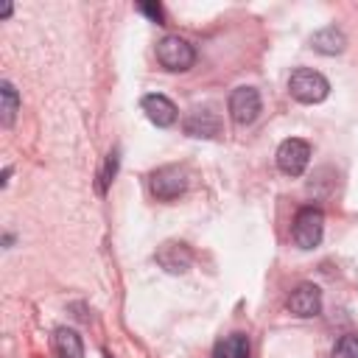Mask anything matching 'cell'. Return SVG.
I'll return each mask as SVG.
<instances>
[{
  "mask_svg": "<svg viewBox=\"0 0 358 358\" xmlns=\"http://www.w3.org/2000/svg\"><path fill=\"white\" fill-rule=\"evenodd\" d=\"M288 92H291V98L299 101V103H319V101L327 98L330 81H327L322 73L310 70V67H299V70H294L291 78H288Z\"/></svg>",
  "mask_w": 358,
  "mask_h": 358,
  "instance_id": "6da1fadb",
  "label": "cell"
},
{
  "mask_svg": "<svg viewBox=\"0 0 358 358\" xmlns=\"http://www.w3.org/2000/svg\"><path fill=\"white\" fill-rule=\"evenodd\" d=\"M157 62L165 70H171V73H182V70H190L193 67L196 50H193V45L187 39L168 34V36H162L157 42Z\"/></svg>",
  "mask_w": 358,
  "mask_h": 358,
  "instance_id": "7a4b0ae2",
  "label": "cell"
},
{
  "mask_svg": "<svg viewBox=\"0 0 358 358\" xmlns=\"http://www.w3.org/2000/svg\"><path fill=\"white\" fill-rule=\"evenodd\" d=\"M187 168L185 165H162L151 173L148 187L159 201H171L187 190Z\"/></svg>",
  "mask_w": 358,
  "mask_h": 358,
  "instance_id": "3957f363",
  "label": "cell"
},
{
  "mask_svg": "<svg viewBox=\"0 0 358 358\" xmlns=\"http://www.w3.org/2000/svg\"><path fill=\"white\" fill-rule=\"evenodd\" d=\"M294 243L299 249H313L322 243V235H324V215L319 207H302L294 218Z\"/></svg>",
  "mask_w": 358,
  "mask_h": 358,
  "instance_id": "277c9868",
  "label": "cell"
},
{
  "mask_svg": "<svg viewBox=\"0 0 358 358\" xmlns=\"http://www.w3.org/2000/svg\"><path fill=\"white\" fill-rule=\"evenodd\" d=\"M310 162V145L299 137H288L277 148V168L288 176H299Z\"/></svg>",
  "mask_w": 358,
  "mask_h": 358,
  "instance_id": "5b68a950",
  "label": "cell"
},
{
  "mask_svg": "<svg viewBox=\"0 0 358 358\" xmlns=\"http://www.w3.org/2000/svg\"><path fill=\"white\" fill-rule=\"evenodd\" d=\"M260 92L255 87H235L232 95H229V115L235 123L241 126H249L257 120L260 115Z\"/></svg>",
  "mask_w": 358,
  "mask_h": 358,
  "instance_id": "8992f818",
  "label": "cell"
},
{
  "mask_svg": "<svg viewBox=\"0 0 358 358\" xmlns=\"http://www.w3.org/2000/svg\"><path fill=\"white\" fill-rule=\"evenodd\" d=\"M288 310L299 319H310L322 310V291L313 285V282H302L291 291L288 296Z\"/></svg>",
  "mask_w": 358,
  "mask_h": 358,
  "instance_id": "52a82bcc",
  "label": "cell"
},
{
  "mask_svg": "<svg viewBox=\"0 0 358 358\" xmlns=\"http://www.w3.org/2000/svg\"><path fill=\"white\" fill-rule=\"evenodd\" d=\"M154 257H157V263H159L165 271H171V274H185V271L190 268V263H193V252H190L185 243H176V241L162 243Z\"/></svg>",
  "mask_w": 358,
  "mask_h": 358,
  "instance_id": "ba28073f",
  "label": "cell"
},
{
  "mask_svg": "<svg viewBox=\"0 0 358 358\" xmlns=\"http://www.w3.org/2000/svg\"><path fill=\"white\" fill-rule=\"evenodd\" d=\"M140 106H143V112H145V117L154 123V126H173L176 123V103L171 101V98H165V95H159V92H154V95H145L143 101H140Z\"/></svg>",
  "mask_w": 358,
  "mask_h": 358,
  "instance_id": "9c48e42d",
  "label": "cell"
},
{
  "mask_svg": "<svg viewBox=\"0 0 358 358\" xmlns=\"http://www.w3.org/2000/svg\"><path fill=\"white\" fill-rule=\"evenodd\" d=\"M218 131H221V120H218V115L210 112V109H193V112L185 117V134H190V137H204V140H210V137H215Z\"/></svg>",
  "mask_w": 358,
  "mask_h": 358,
  "instance_id": "30bf717a",
  "label": "cell"
},
{
  "mask_svg": "<svg viewBox=\"0 0 358 358\" xmlns=\"http://www.w3.org/2000/svg\"><path fill=\"white\" fill-rule=\"evenodd\" d=\"M310 48H313L316 53L336 56V53H341V50L347 48V36H344L341 28L327 25V28H322V31H316V34L310 36Z\"/></svg>",
  "mask_w": 358,
  "mask_h": 358,
  "instance_id": "8fae6325",
  "label": "cell"
},
{
  "mask_svg": "<svg viewBox=\"0 0 358 358\" xmlns=\"http://www.w3.org/2000/svg\"><path fill=\"white\" fill-rule=\"evenodd\" d=\"M53 352L59 358H84V344H81V336L70 327H59L53 333Z\"/></svg>",
  "mask_w": 358,
  "mask_h": 358,
  "instance_id": "7c38bea8",
  "label": "cell"
},
{
  "mask_svg": "<svg viewBox=\"0 0 358 358\" xmlns=\"http://www.w3.org/2000/svg\"><path fill=\"white\" fill-rule=\"evenodd\" d=\"M213 358H249V338L243 333H229L224 336L215 350H213Z\"/></svg>",
  "mask_w": 358,
  "mask_h": 358,
  "instance_id": "4fadbf2b",
  "label": "cell"
},
{
  "mask_svg": "<svg viewBox=\"0 0 358 358\" xmlns=\"http://www.w3.org/2000/svg\"><path fill=\"white\" fill-rule=\"evenodd\" d=\"M17 109H20V95H17V90H14L11 81H3V84H0V120H3V126H11V123H14Z\"/></svg>",
  "mask_w": 358,
  "mask_h": 358,
  "instance_id": "5bb4252c",
  "label": "cell"
},
{
  "mask_svg": "<svg viewBox=\"0 0 358 358\" xmlns=\"http://www.w3.org/2000/svg\"><path fill=\"white\" fill-rule=\"evenodd\" d=\"M330 358H358V336H352V333L341 336V338L333 344Z\"/></svg>",
  "mask_w": 358,
  "mask_h": 358,
  "instance_id": "9a60e30c",
  "label": "cell"
},
{
  "mask_svg": "<svg viewBox=\"0 0 358 358\" xmlns=\"http://www.w3.org/2000/svg\"><path fill=\"white\" fill-rule=\"evenodd\" d=\"M115 173H117V148H115V151H109L106 165H103V171H101V193L109 187V182L115 179Z\"/></svg>",
  "mask_w": 358,
  "mask_h": 358,
  "instance_id": "2e32d148",
  "label": "cell"
},
{
  "mask_svg": "<svg viewBox=\"0 0 358 358\" xmlns=\"http://www.w3.org/2000/svg\"><path fill=\"white\" fill-rule=\"evenodd\" d=\"M140 11L148 14L154 22H162V8H159V6H154V3H140Z\"/></svg>",
  "mask_w": 358,
  "mask_h": 358,
  "instance_id": "e0dca14e",
  "label": "cell"
},
{
  "mask_svg": "<svg viewBox=\"0 0 358 358\" xmlns=\"http://www.w3.org/2000/svg\"><path fill=\"white\" fill-rule=\"evenodd\" d=\"M0 14H3V17H8V14H11V3H6V6L0 8Z\"/></svg>",
  "mask_w": 358,
  "mask_h": 358,
  "instance_id": "ac0fdd59",
  "label": "cell"
}]
</instances>
